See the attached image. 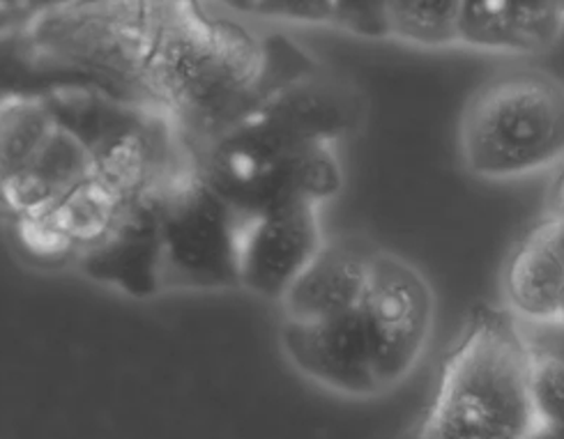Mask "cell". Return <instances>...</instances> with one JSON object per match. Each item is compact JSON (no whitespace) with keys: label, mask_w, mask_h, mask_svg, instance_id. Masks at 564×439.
I'll list each match as a JSON object with an SVG mask.
<instances>
[{"label":"cell","mask_w":564,"mask_h":439,"mask_svg":"<svg viewBox=\"0 0 564 439\" xmlns=\"http://www.w3.org/2000/svg\"><path fill=\"white\" fill-rule=\"evenodd\" d=\"M152 42L139 88L203 147L251 113L265 92L270 51L200 0H150Z\"/></svg>","instance_id":"obj_1"},{"label":"cell","mask_w":564,"mask_h":439,"mask_svg":"<svg viewBox=\"0 0 564 439\" xmlns=\"http://www.w3.org/2000/svg\"><path fill=\"white\" fill-rule=\"evenodd\" d=\"M534 348L514 311L479 306L445 359L420 426L426 439H523L540 435L532 394Z\"/></svg>","instance_id":"obj_2"},{"label":"cell","mask_w":564,"mask_h":439,"mask_svg":"<svg viewBox=\"0 0 564 439\" xmlns=\"http://www.w3.org/2000/svg\"><path fill=\"white\" fill-rule=\"evenodd\" d=\"M198 150L194 160L200 173L240 217L295 202L323 205L344 187V171L329 143L302 139L259 109Z\"/></svg>","instance_id":"obj_3"},{"label":"cell","mask_w":564,"mask_h":439,"mask_svg":"<svg viewBox=\"0 0 564 439\" xmlns=\"http://www.w3.org/2000/svg\"><path fill=\"white\" fill-rule=\"evenodd\" d=\"M466 168L519 179L564 160V84L540 69L505 72L468 101L458 127Z\"/></svg>","instance_id":"obj_4"},{"label":"cell","mask_w":564,"mask_h":439,"mask_svg":"<svg viewBox=\"0 0 564 439\" xmlns=\"http://www.w3.org/2000/svg\"><path fill=\"white\" fill-rule=\"evenodd\" d=\"M25 42L44 61L141 81L152 42L150 0H79L25 21Z\"/></svg>","instance_id":"obj_5"},{"label":"cell","mask_w":564,"mask_h":439,"mask_svg":"<svg viewBox=\"0 0 564 439\" xmlns=\"http://www.w3.org/2000/svg\"><path fill=\"white\" fill-rule=\"evenodd\" d=\"M242 217L187 160L169 179L162 196L164 286L236 288L238 232Z\"/></svg>","instance_id":"obj_6"},{"label":"cell","mask_w":564,"mask_h":439,"mask_svg":"<svg viewBox=\"0 0 564 439\" xmlns=\"http://www.w3.org/2000/svg\"><path fill=\"white\" fill-rule=\"evenodd\" d=\"M360 314L373 345L380 386L390 392L413 375L429 348L435 320L433 290L405 257L376 251Z\"/></svg>","instance_id":"obj_7"},{"label":"cell","mask_w":564,"mask_h":439,"mask_svg":"<svg viewBox=\"0 0 564 439\" xmlns=\"http://www.w3.org/2000/svg\"><path fill=\"white\" fill-rule=\"evenodd\" d=\"M181 139L175 120L160 109L116 111L90 139L93 175L122 200L160 191L187 162Z\"/></svg>","instance_id":"obj_8"},{"label":"cell","mask_w":564,"mask_h":439,"mask_svg":"<svg viewBox=\"0 0 564 439\" xmlns=\"http://www.w3.org/2000/svg\"><path fill=\"white\" fill-rule=\"evenodd\" d=\"M279 336L281 350L295 371L323 389L350 398L382 394L360 308L323 320L284 318Z\"/></svg>","instance_id":"obj_9"},{"label":"cell","mask_w":564,"mask_h":439,"mask_svg":"<svg viewBox=\"0 0 564 439\" xmlns=\"http://www.w3.org/2000/svg\"><path fill=\"white\" fill-rule=\"evenodd\" d=\"M314 202H295L265 215L242 217L238 232L240 286L279 301L323 246Z\"/></svg>","instance_id":"obj_10"},{"label":"cell","mask_w":564,"mask_h":439,"mask_svg":"<svg viewBox=\"0 0 564 439\" xmlns=\"http://www.w3.org/2000/svg\"><path fill=\"white\" fill-rule=\"evenodd\" d=\"M124 202L95 175L46 210L14 217L17 242L35 263H79L118 223Z\"/></svg>","instance_id":"obj_11"},{"label":"cell","mask_w":564,"mask_h":439,"mask_svg":"<svg viewBox=\"0 0 564 439\" xmlns=\"http://www.w3.org/2000/svg\"><path fill=\"white\" fill-rule=\"evenodd\" d=\"M162 196L164 187L124 202L109 235L82 255L79 265L90 278L139 299L152 297L164 286Z\"/></svg>","instance_id":"obj_12"},{"label":"cell","mask_w":564,"mask_h":439,"mask_svg":"<svg viewBox=\"0 0 564 439\" xmlns=\"http://www.w3.org/2000/svg\"><path fill=\"white\" fill-rule=\"evenodd\" d=\"M259 111L291 129L293 134L335 145L355 134L365 118V99L350 84L302 67L274 79L268 69Z\"/></svg>","instance_id":"obj_13"},{"label":"cell","mask_w":564,"mask_h":439,"mask_svg":"<svg viewBox=\"0 0 564 439\" xmlns=\"http://www.w3.org/2000/svg\"><path fill=\"white\" fill-rule=\"evenodd\" d=\"M376 249L357 240H325L310 265L279 299L289 320H323L360 308Z\"/></svg>","instance_id":"obj_14"},{"label":"cell","mask_w":564,"mask_h":439,"mask_svg":"<svg viewBox=\"0 0 564 439\" xmlns=\"http://www.w3.org/2000/svg\"><path fill=\"white\" fill-rule=\"evenodd\" d=\"M562 25L557 0H464L458 44L500 54H536L555 44Z\"/></svg>","instance_id":"obj_15"},{"label":"cell","mask_w":564,"mask_h":439,"mask_svg":"<svg viewBox=\"0 0 564 439\" xmlns=\"http://www.w3.org/2000/svg\"><path fill=\"white\" fill-rule=\"evenodd\" d=\"M502 283L519 320L564 322V223L536 226L509 257Z\"/></svg>","instance_id":"obj_16"},{"label":"cell","mask_w":564,"mask_h":439,"mask_svg":"<svg viewBox=\"0 0 564 439\" xmlns=\"http://www.w3.org/2000/svg\"><path fill=\"white\" fill-rule=\"evenodd\" d=\"M93 175L90 141L61 118L56 134L21 171L3 179V202L14 217L35 215Z\"/></svg>","instance_id":"obj_17"},{"label":"cell","mask_w":564,"mask_h":439,"mask_svg":"<svg viewBox=\"0 0 564 439\" xmlns=\"http://www.w3.org/2000/svg\"><path fill=\"white\" fill-rule=\"evenodd\" d=\"M61 127V113L44 97L10 95L0 118V171L3 179L21 171Z\"/></svg>","instance_id":"obj_18"},{"label":"cell","mask_w":564,"mask_h":439,"mask_svg":"<svg viewBox=\"0 0 564 439\" xmlns=\"http://www.w3.org/2000/svg\"><path fill=\"white\" fill-rule=\"evenodd\" d=\"M464 0H392V40L441 48L458 44Z\"/></svg>","instance_id":"obj_19"},{"label":"cell","mask_w":564,"mask_h":439,"mask_svg":"<svg viewBox=\"0 0 564 439\" xmlns=\"http://www.w3.org/2000/svg\"><path fill=\"white\" fill-rule=\"evenodd\" d=\"M532 394L540 435L564 437V359L549 350L534 348Z\"/></svg>","instance_id":"obj_20"},{"label":"cell","mask_w":564,"mask_h":439,"mask_svg":"<svg viewBox=\"0 0 564 439\" xmlns=\"http://www.w3.org/2000/svg\"><path fill=\"white\" fill-rule=\"evenodd\" d=\"M329 25L365 40H392V0H332Z\"/></svg>","instance_id":"obj_21"},{"label":"cell","mask_w":564,"mask_h":439,"mask_svg":"<svg viewBox=\"0 0 564 439\" xmlns=\"http://www.w3.org/2000/svg\"><path fill=\"white\" fill-rule=\"evenodd\" d=\"M256 17L289 23H327L332 21V0H256Z\"/></svg>","instance_id":"obj_22"},{"label":"cell","mask_w":564,"mask_h":439,"mask_svg":"<svg viewBox=\"0 0 564 439\" xmlns=\"http://www.w3.org/2000/svg\"><path fill=\"white\" fill-rule=\"evenodd\" d=\"M540 327L542 339H530L534 348L549 350L564 359V322H551V325H536Z\"/></svg>","instance_id":"obj_23"},{"label":"cell","mask_w":564,"mask_h":439,"mask_svg":"<svg viewBox=\"0 0 564 439\" xmlns=\"http://www.w3.org/2000/svg\"><path fill=\"white\" fill-rule=\"evenodd\" d=\"M219 3L240 14H253V8H256V0H219Z\"/></svg>","instance_id":"obj_24"},{"label":"cell","mask_w":564,"mask_h":439,"mask_svg":"<svg viewBox=\"0 0 564 439\" xmlns=\"http://www.w3.org/2000/svg\"><path fill=\"white\" fill-rule=\"evenodd\" d=\"M557 6H560V10L564 12V0H557Z\"/></svg>","instance_id":"obj_25"},{"label":"cell","mask_w":564,"mask_h":439,"mask_svg":"<svg viewBox=\"0 0 564 439\" xmlns=\"http://www.w3.org/2000/svg\"><path fill=\"white\" fill-rule=\"evenodd\" d=\"M72 3H79V0H67V6H72Z\"/></svg>","instance_id":"obj_26"}]
</instances>
